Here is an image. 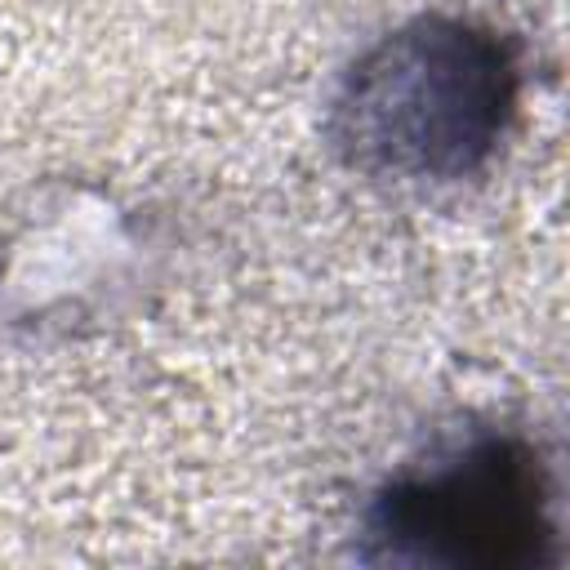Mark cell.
<instances>
[{"instance_id": "cell-2", "label": "cell", "mask_w": 570, "mask_h": 570, "mask_svg": "<svg viewBox=\"0 0 570 570\" xmlns=\"http://www.w3.org/2000/svg\"><path fill=\"white\" fill-rule=\"evenodd\" d=\"M370 539L392 561L508 570L552 543L548 472L521 436H472L405 468L370 508Z\"/></svg>"}, {"instance_id": "cell-1", "label": "cell", "mask_w": 570, "mask_h": 570, "mask_svg": "<svg viewBox=\"0 0 570 570\" xmlns=\"http://www.w3.org/2000/svg\"><path fill=\"white\" fill-rule=\"evenodd\" d=\"M517 102V62L494 31L423 18L379 40L343 80L334 138L370 174L463 178Z\"/></svg>"}]
</instances>
